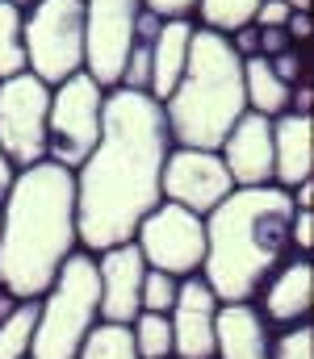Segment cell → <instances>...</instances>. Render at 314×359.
<instances>
[{
  "label": "cell",
  "instance_id": "obj_1",
  "mask_svg": "<svg viewBox=\"0 0 314 359\" xmlns=\"http://www.w3.org/2000/svg\"><path fill=\"white\" fill-rule=\"evenodd\" d=\"M172 151L164 104L147 92L109 88L101 109V138L76 168V238L80 251L101 255L134 243L138 222L164 201L159 176Z\"/></svg>",
  "mask_w": 314,
  "mask_h": 359
},
{
  "label": "cell",
  "instance_id": "obj_2",
  "mask_svg": "<svg viewBox=\"0 0 314 359\" xmlns=\"http://www.w3.org/2000/svg\"><path fill=\"white\" fill-rule=\"evenodd\" d=\"M72 251H80L76 172L51 159L21 168L0 201V284L17 301H38Z\"/></svg>",
  "mask_w": 314,
  "mask_h": 359
},
{
  "label": "cell",
  "instance_id": "obj_3",
  "mask_svg": "<svg viewBox=\"0 0 314 359\" xmlns=\"http://www.w3.org/2000/svg\"><path fill=\"white\" fill-rule=\"evenodd\" d=\"M294 196L277 184L235 188L206 213L202 280L222 305L260 297L273 271L294 255Z\"/></svg>",
  "mask_w": 314,
  "mask_h": 359
},
{
  "label": "cell",
  "instance_id": "obj_4",
  "mask_svg": "<svg viewBox=\"0 0 314 359\" xmlns=\"http://www.w3.org/2000/svg\"><path fill=\"white\" fill-rule=\"evenodd\" d=\"M164 104V121L172 134V147L193 151H218L226 130L247 113L243 92V59L218 29H193L189 59L176 80V88Z\"/></svg>",
  "mask_w": 314,
  "mask_h": 359
},
{
  "label": "cell",
  "instance_id": "obj_5",
  "mask_svg": "<svg viewBox=\"0 0 314 359\" xmlns=\"http://www.w3.org/2000/svg\"><path fill=\"white\" fill-rule=\"evenodd\" d=\"M101 322V280L89 251H72L55 284L38 297V326L30 359H76L89 330Z\"/></svg>",
  "mask_w": 314,
  "mask_h": 359
},
{
  "label": "cell",
  "instance_id": "obj_6",
  "mask_svg": "<svg viewBox=\"0 0 314 359\" xmlns=\"http://www.w3.org/2000/svg\"><path fill=\"white\" fill-rule=\"evenodd\" d=\"M25 72L46 88L84 72V0H38L25 8Z\"/></svg>",
  "mask_w": 314,
  "mask_h": 359
},
{
  "label": "cell",
  "instance_id": "obj_7",
  "mask_svg": "<svg viewBox=\"0 0 314 359\" xmlns=\"http://www.w3.org/2000/svg\"><path fill=\"white\" fill-rule=\"evenodd\" d=\"M101 109L105 88L89 72H76L72 80L55 84L51 113H46V159L76 172L101 138Z\"/></svg>",
  "mask_w": 314,
  "mask_h": 359
},
{
  "label": "cell",
  "instance_id": "obj_8",
  "mask_svg": "<svg viewBox=\"0 0 314 359\" xmlns=\"http://www.w3.org/2000/svg\"><path fill=\"white\" fill-rule=\"evenodd\" d=\"M134 247L143 251L147 268L168 271L176 280L185 276H197L202 259H206V217L172 205V201H159L134 230Z\"/></svg>",
  "mask_w": 314,
  "mask_h": 359
},
{
  "label": "cell",
  "instance_id": "obj_9",
  "mask_svg": "<svg viewBox=\"0 0 314 359\" xmlns=\"http://www.w3.org/2000/svg\"><path fill=\"white\" fill-rule=\"evenodd\" d=\"M46 113L51 88L34 72L0 80V151L17 172L46 159Z\"/></svg>",
  "mask_w": 314,
  "mask_h": 359
},
{
  "label": "cell",
  "instance_id": "obj_10",
  "mask_svg": "<svg viewBox=\"0 0 314 359\" xmlns=\"http://www.w3.org/2000/svg\"><path fill=\"white\" fill-rule=\"evenodd\" d=\"M138 13L143 0H84V72L105 92L117 88L122 80Z\"/></svg>",
  "mask_w": 314,
  "mask_h": 359
},
{
  "label": "cell",
  "instance_id": "obj_11",
  "mask_svg": "<svg viewBox=\"0 0 314 359\" xmlns=\"http://www.w3.org/2000/svg\"><path fill=\"white\" fill-rule=\"evenodd\" d=\"M159 192H164V201H172V205L206 217V213H214L235 192V180H230V172H226V163H222L218 151L172 147L168 159H164Z\"/></svg>",
  "mask_w": 314,
  "mask_h": 359
},
{
  "label": "cell",
  "instance_id": "obj_12",
  "mask_svg": "<svg viewBox=\"0 0 314 359\" xmlns=\"http://www.w3.org/2000/svg\"><path fill=\"white\" fill-rule=\"evenodd\" d=\"M218 297L197 276H185L176 288V305L168 313L172 322V359H214V318H218Z\"/></svg>",
  "mask_w": 314,
  "mask_h": 359
},
{
  "label": "cell",
  "instance_id": "obj_13",
  "mask_svg": "<svg viewBox=\"0 0 314 359\" xmlns=\"http://www.w3.org/2000/svg\"><path fill=\"white\" fill-rule=\"evenodd\" d=\"M97 259V280H101V322L113 326H130L143 313V276H147V259L134 243L109 247Z\"/></svg>",
  "mask_w": 314,
  "mask_h": 359
},
{
  "label": "cell",
  "instance_id": "obj_14",
  "mask_svg": "<svg viewBox=\"0 0 314 359\" xmlns=\"http://www.w3.org/2000/svg\"><path fill=\"white\" fill-rule=\"evenodd\" d=\"M226 172L235 180V188H260V184H273V117L264 113H243L222 147H218Z\"/></svg>",
  "mask_w": 314,
  "mask_h": 359
},
{
  "label": "cell",
  "instance_id": "obj_15",
  "mask_svg": "<svg viewBox=\"0 0 314 359\" xmlns=\"http://www.w3.org/2000/svg\"><path fill=\"white\" fill-rule=\"evenodd\" d=\"M264 301V322L268 326H302L314 309V268L310 255H289L281 268L273 271V280L260 288Z\"/></svg>",
  "mask_w": 314,
  "mask_h": 359
},
{
  "label": "cell",
  "instance_id": "obj_16",
  "mask_svg": "<svg viewBox=\"0 0 314 359\" xmlns=\"http://www.w3.org/2000/svg\"><path fill=\"white\" fill-rule=\"evenodd\" d=\"M214 359H273V326L251 301H226L214 318Z\"/></svg>",
  "mask_w": 314,
  "mask_h": 359
},
{
  "label": "cell",
  "instance_id": "obj_17",
  "mask_svg": "<svg viewBox=\"0 0 314 359\" xmlns=\"http://www.w3.org/2000/svg\"><path fill=\"white\" fill-rule=\"evenodd\" d=\"M314 176V121L298 113L273 117V184L294 192Z\"/></svg>",
  "mask_w": 314,
  "mask_h": 359
},
{
  "label": "cell",
  "instance_id": "obj_18",
  "mask_svg": "<svg viewBox=\"0 0 314 359\" xmlns=\"http://www.w3.org/2000/svg\"><path fill=\"white\" fill-rule=\"evenodd\" d=\"M189 38H193L189 17H172L159 25V34L151 42V88H147V96H155V100L172 96L181 72H185V59H189Z\"/></svg>",
  "mask_w": 314,
  "mask_h": 359
},
{
  "label": "cell",
  "instance_id": "obj_19",
  "mask_svg": "<svg viewBox=\"0 0 314 359\" xmlns=\"http://www.w3.org/2000/svg\"><path fill=\"white\" fill-rule=\"evenodd\" d=\"M243 92H247V109L264 113V117H281L289 109V84H281L268 67L264 55L243 59Z\"/></svg>",
  "mask_w": 314,
  "mask_h": 359
},
{
  "label": "cell",
  "instance_id": "obj_20",
  "mask_svg": "<svg viewBox=\"0 0 314 359\" xmlns=\"http://www.w3.org/2000/svg\"><path fill=\"white\" fill-rule=\"evenodd\" d=\"M25 13L8 0H0V80L25 72V38H21Z\"/></svg>",
  "mask_w": 314,
  "mask_h": 359
},
{
  "label": "cell",
  "instance_id": "obj_21",
  "mask_svg": "<svg viewBox=\"0 0 314 359\" xmlns=\"http://www.w3.org/2000/svg\"><path fill=\"white\" fill-rule=\"evenodd\" d=\"M34 326H38V301H21L0 322V359H30Z\"/></svg>",
  "mask_w": 314,
  "mask_h": 359
},
{
  "label": "cell",
  "instance_id": "obj_22",
  "mask_svg": "<svg viewBox=\"0 0 314 359\" xmlns=\"http://www.w3.org/2000/svg\"><path fill=\"white\" fill-rule=\"evenodd\" d=\"M130 339H134V351L138 359H172V322L168 313H138L130 322Z\"/></svg>",
  "mask_w": 314,
  "mask_h": 359
},
{
  "label": "cell",
  "instance_id": "obj_23",
  "mask_svg": "<svg viewBox=\"0 0 314 359\" xmlns=\"http://www.w3.org/2000/svg\"><path fill=\"white\" fill-rule=\"evenodd\" d=\"M256 8H260V0H197L202 29H218V34H235V29L251 25Z\"/></svg>",
  "mask_w": 314,
  "mask_h": 359
},
{
  "label": "cell",
  "instance_id": "obj_24",
  "mask_svg": "<svg viewBox=\"0 0 314 359\" xmlns=\"http://www.w3.org/2000/svg\"><path fill=\"white\" fill-rule=\"evenodd\" d=\"M76 359H138L134 351V339H130V326H113V322H97L80 347Z\"/></svg>",
  "mask_w": 314,
  "mask_h": 359
},
{
  "label": "cell",
  "instance_id": "obj_25",
  "mask_svg": "<svg viewBox=\"0 0 314 359\" xmlns=\"http://www.w3.org/2000/svg\"><path fill=\"white\" fill-rule=\"evenodd\" d=\"M176 288H181L176 276L147 268V276H143V297H138V301H143L147 313H172V305H176Z\"/></svg>",
  "mask_w": 314,
  "mask_h": 359
},
{
  "label": "cell",
  "instance_id": "obj_26",
  "mask_svg": "<svg viewBox=\"0 0 314 359\" xmlns=\"http://www.w3.org/2000/svg\"><path fill=\"white\" fill-rule=\"evenodd\" d=\"M273 359H314V326H289L273 339Z\"/></svg>",
  "mask_w": 314,
  "mask_h": 359
},
{
  "label": "cell",
  "instance_id": "obj_27",
  "mask_svg": "<svg viewBox=\"0 0 314 359\" xmlns=\"http://www.w3.org/2000/svg\"><path fill=\"white\" fill-rule=\"evenodd\" d=\"M268 67H273V76H277L281 84H289V88L306 80V67H302V55H298L294 46H289V50H281V55H273V59H268Z\"/></svg>",
  "mask_w": 314,
  "mask_h": 359
},
{
  "label": "cell",
  "instance_id": "obj_28",
  "mask_svg": "<svg viewBox=\"0 0 314 359\" xmlns=\"http://www.w3.org/2000/svg\"><path fill=\"white\" fill-rule=\"evenodd\" d=\"M294 247H298V255H310V247H314V209H298V213H294Z\"/></svg>",
  "mask_w": 314,
  "mask_h": 359
},
{
  "label": "cell",
  "instance_id": "obj_29",
  "mask_svg": "<svg viewBox=\"0 0 314 359\" xmlns=\"http://www.w3.org/2000/svg\"><path fill=\"white\" fill-rule=\"evenodd\" d=\"M143 8H151L155 17L172 21V17H189L197 8V0H143Z\"/></svg>",
  "mask_w": 314,
  "mask_h": 359
},
{
  "label": "cell",
  "instance_id": "obj_30",
  "mask_svg": "<svg viewBox=\"0 0 314 359\" xmlns=\"http://www.w3.org/2000/svg\"><path fill=\"white\" fill-rule=\"evenodd\" d=\"M226 38H230V46L239 50V59L260 55V29H256V25H243V29H235V34H226Z\"/></svg>",
  "mask_w": 314,
  "mask_h": 359
},
{
  "label": "cell",
  "instance_id": "obj_31",
  "mask_svg": "<svg viewBox=\"0 0 314 359\" xmlns=\"http://www.w3.org/2000/svg\"><path fill=\"white\" fill-rule=\"evenodd\" d=\"M260 29V25H256ZM294 42H289V34H285V25L281 29H260V55L264 59H273V55H281V50H289Z\"/></svg>",
  "mask_w": 314,
  "mask_h": 359
},
{
  "label": "cell",
  "instance_id": "obj_32",
  "mask_svg": "<svg viewBox=\"0 0 314 359\" xmlns=\"http://www.w3.org/2000/svg\"><path fill=\"white\" fill-rule=\"evenodd\" d=\"M310 109H314V88L302 80V84H294L289 88V109L285 113H298V117H310Z\"/></svg>",
  "mask_w": 314,
  "mask_h": 359
},
{
  "label": "cell",
  "instance_id": "obj_33",
  "mask_svg": "<svg viewBox=\"0 0 314 359\" xmlns=\"http://www.w3.org/2000/svg\"><path fill=\"white\" fill-rule=\"evenodd\" d=\"M285 34H289V42H306L310 38V13H289Z\"/></svg>",
  "mask_w": 314,
  "mask_h": 359
},
{
  "label": "cell",
  "instance_id": "obj_34",
  "mask_svg": "<svg viewBox=\"0 0 314 359\" xmlns=\"http://www.w3.org/2000/svg\"><path fill=\"white\" fill-rule=\"evenodd\" d=\"M13 176H17V168L8 163V155L0 151V201L8 196V188H13Z\"/></svg>",
  "mask_w": 314,
  "mask_h": 359
},
{
  "label": "cell",
  "instance_id": "obj_35",
  "mask_svg": "<svg viewBox=\"0 0 314 359\" xmlns=\"http://www.w3.org/2000/svg\"><path fill=\"white\" fill-rule=\"evenodd\" d=\"M17 305H21V301H17V297H13V292H8V288L0 284V322H4V318H8V313L17 309Z\"/></svg>",
  "mask_w": 314,
  "mask_h": 359
},
{
  "label": "cell",
  "instance_id": "obj_36",
  "mask_svg": "<svg viewBox=\"0 0 314 359\" xmlns=\"http://www.w3.org/2000/svg\"><path fill=\"white\" fill-rule=\"evenodd\" d=\"M289 4V13H310V0H285Z\"/></svg>",
  "mask_w": 314,
  "mask_h": 359
},
{
  "label": "cell",
  "instance_id": "obj_37",
  "mask_svg": "<svg viewBox=\"0 0 314 359\" xmlns=\"http://www.w3.org/2000/svg\"><path fill=\"white\" fill-rule=\"evenodd\" d=\"M8 4H17V8H21V13H25V8H34V4H38V0H8Z\"/></svg>",
  "mask_w": 314,
  "mask_h": 359
}]
</instances>
